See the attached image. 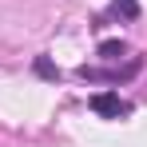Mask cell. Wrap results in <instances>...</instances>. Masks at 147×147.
<instances>
[{
  "mask_svg": "<svg viewBox=\"0 0 147 147\" xmlns=\"http://www.w3.org/2000/svg\"><path fill=\"white\" fill-rule=\"evenodd\" d=\"M88 103H92V111L103 115V119H123V115H131V103H127L119 92H96Z\"/></svg>",
  "mask_w": 147,
  "mask_h": 147,
  "instance_id": "1",
  "label": "cell"
},
{
  "mask_svg": "<svg viewBox=\"0 0 147 147\" xmlns=\"http://www.w3.org/2000/svg\"><path fill=\"white\" fill-rule=\"evenodd\" d=\"M135 72H139V60H131L127 68H88V64L80 68V76H84V80H107V84H119V80H131Z\"/></svg>",
  "mask_w": 147,
  "mask_h": 147,
  "instance_id": "2",
  "label": "cell"
},
{
  "mask_svg": "<svg viewBox=\"0 0 147 147\" xmlns=\"http://www.w3.org/2000/svg\"><path fill=\"white\" fill-rule=\"evenodd\" d=\"M107 12L119 16V20H139V0H111Z\"/></svg>",
  "mask_w": 147,
  "mask_h": 147,
  "instance_id": "3",
  "label": "cell"
},
{
  "mask_svg": "<svg viewBox=\"0 0 147 147\" xmlns=\"http://www.w3.org/2000/svg\"><path fill=\"white\" fill-rule=\"evenodd\" d=\"M123 56H127V44H123V40H103V44H99V60H107V64H115Z\"/></svg>",
  "mask_w": 147,
  "mask_h": 147,
  "instance_id": "4",
  "label": "cell"
},
{
  "mask_svg": "<svg viewBox=\"0 0 147 147\" xmlns=\"http://www.w3.org/2000/svg\"><path fill=\"white\" fill-rule=\"evenodd\" d=\"M36 76H40V80H60V68L52 64L48 56H36Z\"/></svg>",
  "mask_w": 147,
  "mask_h": 147,
  "instance_id": "5",
  "label": "cell"
}]
</instances>
